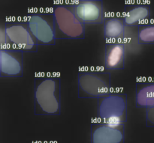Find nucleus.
<instances>
[{
	"label": "nucleus",
	"mask_w": 154,
	"mask_h": 143,
	"mask_svg": "<svg viewBox=\"0 0 154 143\" xmlns=\"http://www.w3.org/2000/svg\"><path fill=\"white\" fill-rule=\"evenodd\" d=\"M146 124L147 127H154V106L146 109Z\"/></svg>",
	"instance_id": "obj_15"
},
{
	"label": "nucleus",
	"mask_w": 154,
	"mask_h": 143,
	"mask_svg": "<svg viewBox=\"0 0 154 143\" xmlns=\"http://www.w3.org/2000/svg\"><path fill=\"white\" fill-rule=\"evenodd\" d=\"M34 112L37 115L61 113V79L56 76L34 79Z\"/></svg>",
	"instance_id": "obj_1"
},
{
	"label": "nucleus",
	"mask_w": 154,
	"mask_h": 143,
	"mask_svg": "<svg viewBox=\"0 0 154 143\" xmlns=\"http://www.w3.org/2000/svg\"><path fill=\"white\" fill-rule=\"evenodd\" d=\"M139 44H154V24H145L138 27Z\"/></svg>",
	"instance_id": "obj_14"
},
{
	"label": "nucleus",
	"mask_w": 154,
	"mask_h": 143,
	"mask_svg": "<svg viewBox=\"0 0 154 143\" xmlns=\"http://www.w3.org/2000/svg\"><path fill=\"white\" fill-rule=\"evenodd\" d=\"M135 104L138 108L154 106V82H138L135 85Z\"/></svg>",
	"instance_id": "obj_13"
},
{
	"label": "nucleus",
	"mask_w": 154,
	"mask_h": 143,
	"mask_svg": "<svg viewBox=\"0 0 154 143\" xmlns=\"http://www.w3.org/2000/svg\"><path fill=\"white\" fill-rule=\"evenodd\" d=\"M72 4L75 15L84 25L102 24L106 19L103 1L101 0H80Z\"/></svg>",
	"instance_id": "obj_7"
},
{
	"label": "nucleus",
	"mask_w": 154,
	"mask_h": 143,
	"mask_svg": "<svg viewBox=\"0 0 154 143\" xmlns=\"http://www.w3.org/2000/svg\"><path fill=\"white\" fill-rule=\"evenodd\" d=\"M126 28L123 17L106 18L104 22V37L108 42L118 41L124 37Z\"/></svg>",
	"instance_id": "obj_12"
},
{
	"label": "nucleus",
	"mask_w": 154,
	"mask_h": 143,
	"mask_svg": "<svg viewBox=\"0 0 154 143\" xmlns=\"http://www.w3.org/2000/svg\"><path fill=\"white\" fill-rule=\"evenodd\" d=\"M150 7L146 4H127L125 5L123 19L128 27H139L147 24Z\"/></svg>",
	"instance_id": "obj_10"
},
{
	"label": "nucleus",
	"mask_w": 154,
	"mask_h": 143,
	"mask_svg": "<svg viewBox=\"0 0 154 143\" xmlns=\"http://www.w3.org/2000/svg\"><path fill=\"white\" fill-rule=\"evenodd\" d=\"M78 97H103L111 91V75L107 71H80L78 77Z\"/></svg>",
	"instance_id": "obj_4"
},
{
	"label": "nucleus",
	"mask_w": 154,
	"mask_h": 143,
	"mask_svg": "<svg viewBox=\"0 0 154 143\" xmlns=\"http://www.w3.org/2000/svg\"><path fill=\"white\" fill-rule=\"evenodd\" d=\"M26 21L38 45L55 44L57 37L53 12L29 13Z\"/></svg>",
	"instance_id": "obj_6"
},
{
	"label": "nucleus",
	"mask_w": 154,
	"mask_h": 143,
	"mask_svg": "<svg viewBox=\"0 0 154 143\" xmlns=\"http://www.w3.org/2000/svg\"><path fill=\"white\" fill-rule=\"evenodd\" d=\"M90 129V143H124V124L110 125L97 120L92 123Z\"/></svg>",
	"instance_id": "obj_8"
},
{
	"label": "nucleus",
	"mask_w": 154,
	"mask_h": 143,
	"mask_svg": "<svg viewBox=\"0 0 154 143\" xmlns=\"http://www.w3.org/2000/svg\"><path fill=\"white\" fill-rule=\"evenodd\" d=\"M23 53L11 49H0V76L21 77L23 72Z\"/></svg>",
	"instance_id": "obj_9"
},
{
	"label": "nucleus",
	"mask_w": 154,
	"mask_h": 143,
	"mask_svg": "<svg viewBox=\"0 0 154 143\" xmlns=\"http://www.w3.org/2000/svg\"><path fill=\"white\" fill-rule=\"evenodd\" d=\"M127 94L122 91H111L98 99L97 119L110 125L119 126L127 122Z\"/></svg>",
	"instance_id": "obj_2"
},
{
	"label": "nucleus",
	"mask_w": 154,
	"mask_h": 143,
	"mask_svg": "<svg viewBox=\"0 0 154 143\" xmlns=\"http://www.w3.org/2000/svg\"><path fill=\"white\" fill-rule=\"evenodd\" d=\"M125 58L126 48L121 42H107L105 51V66L107 70L123 69Z\"/></svg>",
	"instance_id": "obj_11"
},
{
	"label": "nucleus",
	"mask_w": 154,
	"mask_h": 143,
	"mask_svg": "<svg viewBox=\"0 0 154 143\" xmlns=\"http://www.w3.org/2000/svg\"><path fill=\"white\" fill-rule=\"evenodd\" d=\"M57 39H84L85 25L78 19L72 4H60L53 9Z\"/></svg>",
	"instance_id": "obj_3"
},
{
	"label": "nucleus",
	"mask_w": 154,
	"mask_h": 143,
	"mask_svg": "<svg viewBox=\"0 0 154 143\" xmlns=\"http://www.w3.org/2000/svg\"><path fill=\"white\" fill-rule=\"evenodd\" d=\"M8 49L22 52H36L38 43L32 34L26 21L11 20L5 24Z\"/></svg>",
	"instance_id": "obj_5"
}]
</instances>
